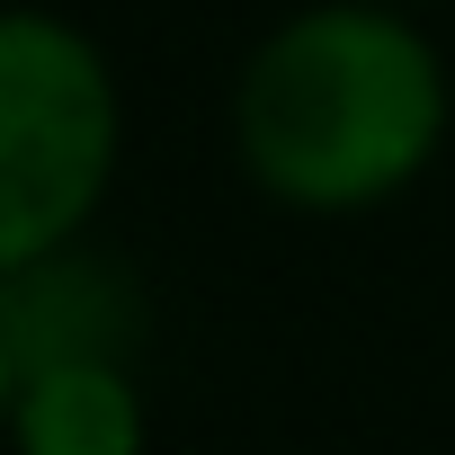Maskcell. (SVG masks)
Masks as SVG:
<instances>
[{
  "label": "cell",
  "instance_id": "obj_5",
  "mask_svg": "<svg viewBox=\"0 0 455 455\" xmlns=\"http://www.w3.org/2000/svg\"><path fill=\"white\" fill-rule=\"evenodd\" d=\"M19 348H10V331H0V437H10V411H19Z\"/></svg>",
  "mask_w": 455,
  "mask_h": 455
},
{
  "label": "cell",
  "instance_id": "obj_3",
  "mask_svg": "<svg viewBox=\"0 0 455 455\" xmlns=\"http://www.w3.org/2000/svg\"><path fill=\"white\" fill-rule=\"evenodd\" d=\"M0 331H10V348H19V375L90 366V357L134 366L152 313H143V286H134L125 259H108L90 242H63V251H45V259L0 277Z\"/></svg>",
  "mask_w": 455,
  "mask_h": 455
},
{
  "label": "cell",
  "instance_id": "obj_2",
  "mask_svg": "<svg viewBox=\"0 0 455 455\" xmlns=\"http://www.w3.org/2000/svg\"><path fill=\"white\" fill-rule=\"evenodd\" d=\"M125 143L108 54L54 10H0V277L90 233Z\"/></svg>",
  "mask_w": 455,
  "mask_h": 455
},
{
  "label": "cell",
  "instance_id": "obj_6",
  "mask_svg": "<svg viewBox=\"0 0 455 455\" xmlns=\"http://www.w3.org/2000/svg\"><path fill=\"white\" fill-rule=\"evenodd\" d=\"M393 10H411V0H393Z\"/></svg>",
  "mask_w": 455,
  "mask_h": 455
},
{
  "label": "cell",
  "instance_id": "obj_4",
  "mask_svg": "<svg viewBox=\"0 0 455 455\" xmlns=\"http://www.w3.org/2000/svg\"><path fill=\"white\" fill-rule=\"evenodd\" d=\"M19 455H143V393L134 366H36L10 411Z\"/></svg>",
  "mask_w": 455,
  "mask_h": 455
},
{
  "label": "cell",
  "instance_id": "obj_1",
  "mask_svg": "<svg viewBox=\"0 0 455 455\" xmlns=\"http://www.w3.org/2000/svg\"><path fill=\"white\" fill-rule=\"evenodd\" d=\"M446 63L393 0L295 10L233 90V143L268 205L366 214L393 205L446 143Z\"/></svg>",
  "mask_w": 455,
  "mask_h": 455
}]
</instances>
